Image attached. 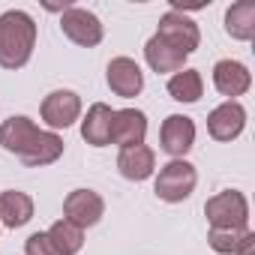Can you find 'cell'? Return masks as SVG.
Segmentation results:
<instances>
[{"label":"cell","mask_w":255,"mask_h":255,"mask_svg":"<svg viewBox=\"0 0 255 255\" xmlns=\"http://www.w3.org/2000/svg\"><path fill=\"white\" fill-rule=\"evenodd\" d=\"M36 45V21L24 9H9L0 15V66L21 69Z\"/></svg>","instance_id":"cell-1"},{"label":"cell","mask_w":255,"mask_h":255,"mask_svg":"<svg viewBox=\"0 0 255 255\" xmlns=\"http://www.w3.org/2000/svg\"><path fill=\"white\" fill-rule=\"evenodd\" d=\"M204 216L210 222V228L219 231H240L249 225V204L246 195L237 189H222L213 198H207L204 204Z\"/></svg>","instance_id":"cell-2"},{"label":"cell","mask_w":255,"mask_h":255,"mask_svg":"<svg viewBox=\"0 0 255 255\" xmlns=\"http://www.w3.org/2000/svg\"><path fill=\"white\" fill-rule=\"evenodd\" d=\"M195 183H198L195 165L186 162V159H171V162H165V165L159 168L156 183H153V192H156L159 201L180 204V201H186V198L192 195Z\"/></svg>","instance_id":"cell-3"},{"label":"cell","mask_w":255,"mask_h":255,"mask_svg":"<svg viewBox=\"0 0 255 255\" xmlns=\"http://www.w3.org/2000/svg\"><path fill=\"white\" fill-rule=\"evenodd\" d=\"M156 36L162 39V42H168L174 51H180V54H192L198 45H201V30H198V24L189 18V15H183V12H165L162 18H159V30H156Z\"/></svg>","instance_id":"cell-4"},{"label":"cell","mask_w":255,"mask_h":255,"mask_svg":"<svg viewBox=\"0 0 255 255\" xmlns=\"http://www.w3.org/2000/svg\"><path fill=\"white\" fill-rule=\"evenodd\" d=\"M60 30L66 39H72L75 45L81 48H93L102 42V21L90 12V9H81V6H66L60 12Z\"/></svg>","instance_id":"cell-5"},{"label":"cell","mask_w":255,"mask_h":255,"mask_svg":"<svg viewBox=\"0 0 255 255\" xmlns=\"http://www.w3.org/2000/svg\"><path fill=\"white\" fill-rule=\"evenodd\" d=\"M195 144V123L186 114H168L159 129V147L171 159H183Z\"/></svg>","instance_id":"cell-6"},{"label":"cell","mask_w":255,"mask_h":255,"mask_svg":"<svg viewBox=\"0 0 255 255\" xmlns=\"http://www.w3.org/2000/svg\"><path fill=\"white\" fill-rule=\"evenodd\" d=\"M102 213H105V201L93 189H72L66 195V201H63V219L78 225L81 231L96 225L102 219Z\"/></svg>","instance_id":"cell-7"},{"label":"cell","mask_w":255,"mask_h":255,"mask_svg":"<svg viewBox=\"0 0 255 255\" xmlns=\"http://www.w3.org/2000/svg\"><path fill=\"white\" fill-rule=\"evenodd\" d=\"M246 126V108L237 99H225L207 114V132L216 141H234Z\"/></svg>","instance_id":"cell-8"},{"label":"cell","mask_w":255,"mask_h":255,"mask_svg":"<svg viewBox=\"0 0 255 255\" xmlns=\"http://www.w3.org/2000/svg\"><path fill=\"white\" fill-rule=\"evenodd\" d=\"M39 114L51 129H66V126H72L81 117V99L75 90H54L42 99Z\"/></svg>","instance_id":"cell-9"},{"label":"cell","mask_w":255,"mask_h":255,"mask_svg":"<svg viewBox=\"0 0 255 255\" xmlns=\"http://www.w3.org/2000/svg\"><path fill=\"white\" fill-rule=\"evenodd\" d=\"M105 81L123 99H132L144 90V72L132 57H114L105 69Z\"/></svg>","instance_id":"cell-10"},{"label":"cell","mask_w":255,"mask_h":255,"mask_svg":"<svg viewBox=\"0 0 255 255\" xmlns=\"http://www.w3.org/2000/svg\"><path fill=\"white\" fill-rule=\"evenodd\" d=\"M144 135H147V114L144 111H138V108L114 111V117H111V141L120 144V150L144 144Z\"/></svg>","instance_id":"cell-11"},{"label":"cell","mask_w":255,"mask_h":255,"mask_svg":"<svg viewBox=\"0 0 255 255\" xmlns=\"http://www.w3.org/2000/svg\"><path fill=\"white\" fill-rule=\"evenodd\" d=\"M213 87L222 93V96H228V99H234V96H243L249 87H252V75H249V69L240 63V60H219L216 66H213Z\"/></svg>","instance_id":"cell-12"},{"label":"cell","mask_w":255,"mask_h":255,"mask_svg":"<svg viewBox=\"0 0 255 255\" xmlns=\"http://www.w3.org/2000/svg\"><path fill=\"white\" fill-rule=\"evenodd\" d=\"M36 132H39V126L30 117L12 114L9 120H3V126H0V147L15 153V156H21L27 150V144L36 138Z\"/></svg>","instance_id":"cell-13"},{"label":"cell","mask_w":255,"mask_h":255,"mask_svg":"<svg viewBox=\"0 0 255 255\" xmlns=\"http://www.w3.org/2000/svg\"><path fill=\"white\" fill-rule=\"evenodd\" d=\"M111 117L114 111L105 105V102H93L81 120V138L90 144V147H105L111 144Z\"/></svg>","instance_id":"cell-14"},{"label":"cell","mask_w":255,"mask_h":255,"mask_svg":"<svg viewBox=\"0 0 255 255\" xmlns=\"http://www.w3.org/2000/svg\"><path fill=\"white\" fill-rule=\"evenodd\" d=\"M63 156V138L57 135V132H45V129H39L36 132V138L27 144V150L18 156L27 168H42V165H51V162H57Z\"/></svg>","instance_id":"cell-15"},{"label":"cell","mask_w":255,"mask_h":255,"mask_svg":"<svg viewBox=\"0 0 255 255\" xmlns=\"http://www.w3.org/2000/svg\"><path fill=\"white\" fill-rule=\"evenodd\" d=\"M156 168V153L144 144H135V147H123L120 156H117V171L126 177V180H147Z\"/></svg>","instance_id":"cell-16"},{"label":"cell","mask_w":255,"mask_h":255,"mask_svg":"<svg viewBox=\"0 0 255 255\" xmlns=\"http://www.w3.org/2000/svg\"><path fill=\"white\" fill-rule=\"evenodd\" d=\"M33 219V198L18 189L0 192V222L6 228H21Z\"/></svg>","instance_id":"cell-17"},{"label":"cell","mask_w":255,"mask_h":255,"mask_svg":"<svg viewBox=\"0 0 255 255\" xmlns=\"http://www.w3.org/2000/svg\"><path fill=\"white\" fill-rule=\"evenodd\" d=\"M207 243H210V249L219 252V255H255V234H252L249 228H240V231H219V228H210Z\"/></svg>","instance_id":"cell-18"},{"label":"cell","mask_w":255,"mask_h":255,"mask_svg":"<svg viewBox=\"0 0 255 255\" xmlns=\"http://www.w3.org/2000/svg\"><path fill=\"white\" fill-rule=\"evenodd\" d=\"M144 60H147V66L153 69V72H180V69H186L183 63H186V54H180V51H174L168 42H162L156 33L147 39V45H144Z\"/></svg>","instance_id":"cell-19"},{"label":"cell","mask_w":255,"mask_h":255,"mask_svg":"<svg viewBox=\"0 0 255 255\" xmlns=\"http://www.w3.org/2000/svg\"><path fill=\"white\" fill-rule=\"evenodd\" d=\"M225 33L240 42H249L255 36V3L252 0H237V3L225 9Z\"/></svg>","instance_id":"cell-20"},{"label":"cell","mask_w":255,"mask_h":255,"mask_svg":"<svg viewBox=\"0 0 255 255\" xmlns=\"http://www.w3.org/2000/svg\"><path fill=\"white\" fill-rule=\"evenodd\" d=\"M168 93H171L174 102H186V105L198 102L201 93H204V78H201V72H198V69H180V72H174V75L168 78Z\"/></svg>","instance_id":"cell-21"},{"label":"cell","mask_w":255,"mask_h":255,"mask_svg":"<svg viewBox=\"0 0 255 255\" xmlns=\"http://www.w3.org/2000/svg\"><path fill=\"white\" fill-rule=\"evenodd\" d=\"M45 234L51 237V243L57 246L60 255H75V252H81V246H84V231H81L78 225L66 222V219H57Z\"/></svg>","instance_id":"cell-22"},{"label":"cell","mask_w":255,"mask_h":255,"mask_svg":"<svg viewBox=\"0 0 255 255\" xmlns=\"http://www.w3.org/2000/svg\"><path fill=\"white\" fill-rule=\"evenodd\" d=\"M24 255H60V252H57V246L51 243V237L45 231H36L24 243Z\"/></svg>","instance_id":"cell-23"}]
</instances>
